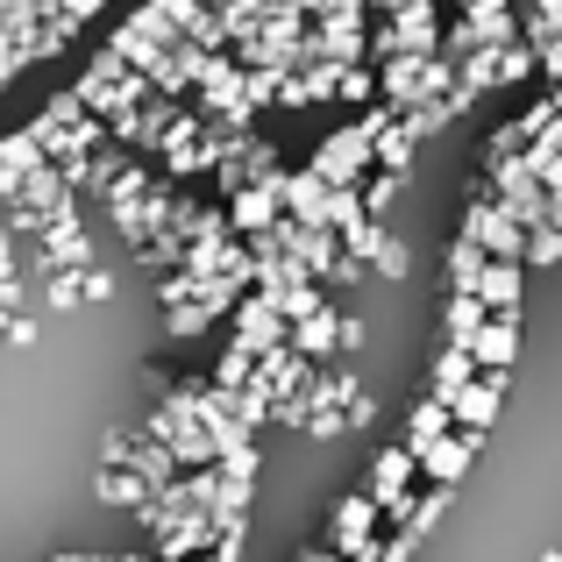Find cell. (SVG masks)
Here are the masks:
<instances>
[{"mask_svg":"<svg viewBox=\"0 0 562 562\" xmlns=\"http://www.w3.org/2000/svg\"><path fill=\"white\" fill-rule=\"evenodd\" d=\"M477 300H484V306H513V300H520V263H484Z\"/></svg>","mask_w":562,"mask_h":562,"instance_id":"3","label":"cell"},{"mask_svg":"<svg viewBox=\"0 0 562 562\" xmlns=\"http://www.w3.org/2000/svg\"><path fill=\"white\" fill-rule=\"evenodd\" d=\"M470 449H477V435H449V441H435V449L420 456V463H427V477H441V484H449L456 470L470 463Z\"/></svg>","mask_w":562,"mask_h":562,"instance_id":"2","label":"cell"},{"mask_svg":"<svg viewBox=\"0 0 562 562\" xmlns=\"http://www.w3.org/2000/svg\"><path fill=\"white\" fill-rule=\"evenodd\" d=\"M406 477H413V449H392V456H384V463H378V506H392V498L398 492H406Z\"/></svg>","mask_w":562,"mask_h":562,"instance_id":"4","label":"cell"},{"mask_svg":"<svg viewBox=\"0 0 562 562\" xmlns=\"http://www.w3.org/2000/svg\"><path fill=\"white\" fill-rule=\"evenodd\" d=\"M449 413L470 427V435H477V427H492V413H498V384H463V392L449 398Z\"/></svg>","mask_w":562,"mask_h":562,"instance_id":"1","label":"cell"},{"mask_svg":"<svg viewBox=\"0 0 562 562\" xmlns=\"http://www.w3.org/2000/svg\"><path fill=\"white\" fill-rule=\"evenodd\" d=\"M470 349H477L484 363H513V349H520V342H513V321H492V328H477V342H470Z\"/></svg>","mask_w":562,"mask_h":562,"instance_id":"5","label":"cell"}]
</instances>
